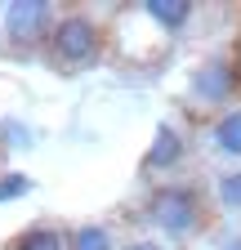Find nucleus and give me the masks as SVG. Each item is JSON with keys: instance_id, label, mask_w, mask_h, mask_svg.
Here are the masks:
<instances>
[{"instance_id": "1a4fd4ad", "label": "nucleus", "mask_w": 241, "mask_h": 250, "mask_svg": "<svg viewBox=\"0 0 241 250\" xmlns=\"http://www.w3.org/2000/svg\"><path fill=\"white\" fill-rule=\"evenodd\" d=\"M215 147L228 152V156H241V112H228L215 125Z\"/></svg>"}, {"instance_id": "20e7f679", "label": "nucleus", "mask_w": 241, "mask_h": 250, "mask_svg": "<svg viewBox=\"0 0 241 250\" xmlns=\"http://www.w3.org/2000/svg\"><path fill=\"white\" fill-rule=\"evenodd\" d=\"M232 85H237L232 67H228L223 58H210L205 67H197L192 94H197V99H205V103H219V99H228V94H232Z\"/></svg>"}, {"instance_id": "ddd939ff", "label": "nucleus", "mask_w": 241, "mask_h": 250, "mask_svg": "<svg viewBox=\"0 0 241 250\" xmlns=\"http://www.w3.org/2000/svg\"><path fill=\"white\" fill-rule=\"evenodd\" d=\"M223 250H241V237H232V241H228V246H223Z\"/></svg>"}, {"instance_id": "9b49d317", "label": "nucleus", "mask_w": 241, "mask_h": 250, "mask_svg": "<svg viewBox=\"0 0 241 250\" xmlns=\"http://www.w3.org/2000/svg\"><path fill=\"white\" fill-rule=\"evenodd\" d=\"M219 197H223V206L241 210V174H228V179L219 183Z\"/></svg>"}, {"instance_id": "39448f33", "label": "nucleus", "mask_w": 241, "mask_h": 250, "mask_svg": "<svg viewBox=\"0 0 241 250\" xmlns=\"http://www.w3.org/2000/svg\"><path fill=\"white\" fill-rule=\"evenodd\" d=\"M179 156H183V139H179V130L161 125L157 139H152V152H147V170H170Z\"/></svg>"}, {"instance_id": "f03ea898", "label": "nucleus", "mask_w": 241, "mask_h": 250, "mask_svg": "<svg viewBox=\"0 0 241 250\" xmlns=\"http://www.w3.org/2000/svg\"><path fill=\"white\" fill-rule=\"evenodd\" d=\"M49 27H54V9L45 0H14L5 9V41L9 49H36L40 41H49Z\"/></svg>"}, {"instance_id": "423d86ee", "label": "nucleus", "mask_w": 241, "mask_h": 250, "mask_svg": "<svg viewBox=\"0 0 241 250\" xmlns=\"http://www.w3.org/2000/svg\"><path fill=\"white\" fill-rule=\"evenodd\" d=\"M5 250H67V237L58 232V228H49V224H36V228L18 232Z\"/></svg>"}, {"instance_id": "7ed1b4c3", "label": "nucleus", "mask_w": 241, "mask_h": 250, "mask_svg": "<svg viewBox=\"0 0 241 250\" xmlns=\"http://www.w3.org/2000/svg\"><path fill=\"white\" fill-rule=\"evenodd\" d=\"M147 219L157 228H165L170 237H183V232L197 228V201H192L188 188H161L147 201Z\"/></svg>"}, {"instance_id": "6e6552de", "label": "nucleus", "mask_w": 241, "mask_h": 250, "mask_svg": "<svg viewBox=\"0 0 241 250\" xmlns=\"http://www.w3.org/2000/svg\"><path fill=\"white\" fill-rule=\"evenodd\" d=\"M143 9L152 14L161 27H183V22H188V14H192V5H188V0H147Z\"/></svg>"}, {"instance_id": "0eeeda50", "label": "nucleus", "mask_w": 241, "mask_h": 250, "mask_svg": "<svg viewBox=\"0 0 241 250\" xmlns=\"http://www.w3.org/2000/svg\"><path fill=\"white\" fill-rule=\"evenodd\" d=\"M67 250H112V232L103 224H80L67 232Z\"/></svg>"}, {"instance_id": "f8f14e48", "label": "nucleus", "mask_w": 241, "mask_h": 250, "mask_svg": "<svg viewBox=\"0 0 241 250\" xmlns=\"http://www.w3.org/2000/svg\"><path fill=\"white\" fill-rule=\"evenodd\" d=\"M130 250H161V246H157V241H134Z\"/></svg>"}, {"instance_id": "f257e3e1", "label": "nucleus", "mask_w": 241, "mask_h": 250, "mask_svg": "<svg viewBox=\"0 0 241 250\" xmlns=\"http://www.w3.org/2000/svg\"><path fill=\"white\" fill-rule=\"evenodd\" d=\"M45 45H49V62L58 72H80V67H89L99 58L103 31L89 14H63V18H54Z\"/></svg>"}, {"instance_id": "9d476101", "label": "nucleus", "mask_w": 241, "mask_h": 250, "mask_svg": "<svg viewBox=\"0 0 241 250\" xmlns=\"http://www.w3.org/2000/svg\"><path fill=\"white\" fill-rule=\"evenodd\" d=\"M32 192V179L27 174H5L0 179V201H14V197H27Z\"/></svg>"}]
</instances>
